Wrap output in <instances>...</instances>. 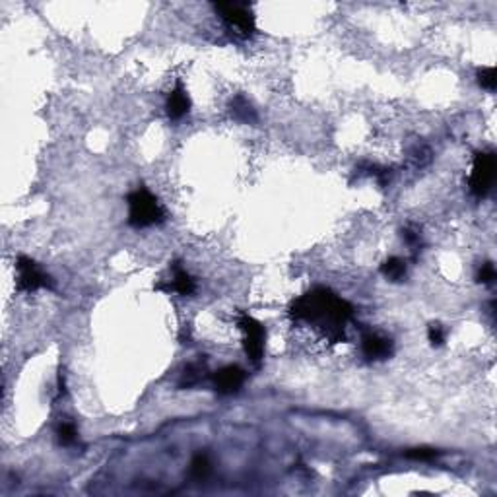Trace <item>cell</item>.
Wrapping results in <instances>:
<instances>
[{
    "instance_id": "6da1fadb",
    "label": "cell",
    "mask_w": 497,
    "mask_h": 497,
    "mask_svg": "<svg viewBox=\"0 0 497 497\" xmlns=\"http://www.w3.org/2000/svg\"><path fill=\"white\" fill-rule=\"evenodd\" d=\"M290 313L295 320H305L315 327L325 328L330 338H340L346 323L354 317V309L348 301L327 288H315L295 299Z\"/></svg>"
},
{
    "instance_id": "7a4b0ae2",
    "label": "cell",
    "mask_w": 497,
    "mask_h": 497,
    "mask_svg": "<svg viewBox=\"0 0 497 497\" xmlns=\"http://www.w3.org/2000/svg\"><path fill=\"white\" fill-rule=\"evenodd\" d=\"M128 224L136 229L152 228L165 220V212L146 187H138L128 194Z\"/></svg>"
},
{
    "instance_id": "3957f363",
    "label": "cell",
    "mask_w": 497,
    "mask_h": 497,
    "mask_svg": "<svg viewBox=\"0 0 497 497\" xmlns=\"http://www.w3.org/2000/svg\"><path fill=\"white\" fill-rule=\"evenodd\" d=\"M237 325L243 333V348L247 354L248 362L253 363L255 367H261L264 357V342H266V330L264 327L251 317L248 313H239L237 317Z\"/></svg>"
},
{
    "instance_id": "277c9868",
    "label": "cell",
    "mask_w": 497,
    "mask_h": 497,
    "mask_svg": "<svg viewBox=\"0 0 497 497\" xmlns=\"http://www.w3.org/2000/svg\"><path fill=\"white\" fill-rule=\"evenodd\" d=\"M497 171V159L493 152H478L472 162V171H470L469 187L470 192L482 199L493 187Z\"/></svg>"
},
{
    "instance_id": "5b68a950",
    "label": "cell",
    "mask_w": 497,
    "mask_h": 497,
    "mask_svg": "<svg viewBox=\"0 0 497 497\" xmlns=\"http://www.w3.org/2000/svg\"><path fill=\"white\" fill-rule=\"evenodd\" d=\"M216 12L221 16L234 33L241 37H248L255 33V14L247 4H237V2H228V4H216Z\"/></svg>"
},
{
    "instance_id": "8992f818",
    "label": "cell",
    "mask_w": 497,
    "mask_h": 497,
    "mask_svg": "<svg viewBox=\"0 0 497 497\" xmlns=\"http://www.w3.org/2000/svg\"><path fill=\"white\" fill-rule=\"evenodd\" d=\"M16 272H18V290L21 291L53 290V286H55L49 274L29 256H18Z\"/></svg>"
},
{
    "instance_id": "52a82bcc",
    "label": "cell",
    "mask_w": 497,
    "mask_h": 497,
    "mask_svg": "<svg viewBox=\"0 0 497 497\" xmlns=\"http://www.w3.org/2000/svg\"><path fill=\"white\" fill-rule=\"evenodd\" d=\"M362 354L370 362H383L394 354V344L379 333H365L362 336Z\"/></svg>"
},
{
    "instance_id": "ba28073f",
    "label": "cell",
    "mask_w": 497,
    "mask_h": 497,
    "mask_svg": "<svg viewBox=\"0 0 497 497\" xmlns=\"http://www.w3.org/2000/svg\"><path fill=\"white\" fill-rule=\"evenodd\" d=\"M245 379H247V375H245V371L241 367L226 365V367H221L220 371L214 373V387L220 394H234V392L241 389Z\"/></svg>"
},
{
    "instance_id": "9c48e42d",
    "label": "cell",
    "mask_w": 497,
    "mask_h": 497,
    "mask_svg": "<svg viewBox=\"0 0 497 497\" xmlns=\"http://www.w3.org/2000/svg\"><path fill=\"white\" fill-rule=\"evenodd\" d=\"M165 109H167V117H169L171 121H179V119H183L191 111V98H189V93H187L185 85H183L181 80H177L175 88L167 95Z\"/></svg>"
},
{
    "instance_id": "30bf717a",
    "label": "cell",
    "mask_w": 497,
    "mask_h": 497,
    "mask_svg": "<svg viewBox=\"0 0 497 497\" xmlns=\"http://www.w3.org/2000/svg\"><path fill=\"white\" fill-rule=\"evenodd\" d=\"M171 272H173V280H171V284L167 286L165 290L177 291L181 295H192V293L197 291V282H194V278L187 272V268L183 264L173 263Z\"/></svg>"
},
{
    "instance_id": "8fae6325",
    "label": "cell",
    "mask_w": 497,
    "mask_h": 497,
    "mask_svg": "<svg viewBox=\"0 0 497 497\" xmlns=\"http://www.w3.org/2000/svg\"><path fill=\"white\" fill-rule=\"evenodd\" d=\"M231 113H234V117L237 119V121L241 122H255L256 121V113L255 109H253V105L248 103L243 95H237V98H234V101H231Z\"/></svg>"
},
{
    "instance_id": "7c38bea8",
    "label": "cell",
    "mask_w": 497,
    "mask_h": 497,
    "mask_svg": "<svg viewBox=\"0 0 497 497\" xmlns=\"http://www.w3.org/2000/svg\"><path fill=\"white\" fill-rule=\"evenodd\" d=\"M381 274L392 280V282H398V280H402L406 276V263L398 256H391L381 264Z\"/></svg>"
},
{
    "instance_id": "4fadbf2b",
    "label": "cell",
    "mask_w": 497,
    "mask_h": 497,
    "mask_svg": "<svg viewBox=\"0 0 497 497\" xmlns=\"http://www.w3.org/2000/svg\"><path fill=\"white\" fill-rule=\"evenodd\" d=\"M58 443L68 447V445H74L78 441V431H76V426L72 422H63L57 429Z\"/></svg>"
},
{
    "instance_id": "5bb4252c",
    "label": "cell",
    "mask_w": 497,
    "mask_h": 497,
    "mask_svg": "<svg viewBox=\"0 0 497 497\" xmlns=\"http://www.w3.org/2000/svg\"><path fill=\"white\" fill-rule=\"evenodd\" d=\"M210 461H208L206 455H197L194 459H192L191 462V474L192 478H197V480H204V478L210 474Z\"/></svg>"
},
{
    "instance_id": "9a60e30c",
    "label": "cell",
    "mask_w": 497,
    "mask_h": 497,
    "mask_svg": "<svg viewBox=\"0 0 497 497\" xmlns=\"http://www.w3.org/2000/svg\"><path fill=\"white\" fill-rule=\"evenodd\" d=\"M478 84L482 85V88H486V90L493 92V90H496V85H497L496 68H491V66L480 68V70H478Z\"/></svg>"
},
{
    "instance_id": "2e32d148",
    "label": "cell",
    "mask_w": 497,
    "mask_h": 497,
    "mask_svg": "<svg viewBox=\"0 0 497 497\" xmlns=\"http://www.w3.org/2000/svg\"><path fill=\"white\" fill-rule=\"evenodd\" d=\"M406 456L408 459H412V461H434V459H437L439 456V451H435V449L431 447H416V449H410L408 453H406Z\"/></svg>"
},
{
    "instance_id": "e0dca14e",
    "label": "cell",
    "mask_w": 497,
    "mask_h": 497,
    "mask_svg": "<svg viewBox=\"0 0 497 497\" xmlns=\"http://www.w3.org/2000/svg\"><path fill=\"white\" fill-rule=\"evenodd\" d=\"M496 278H497L496 266H493L491 263H483L482 266H480V270H478V282H480V284L491 286L493 282H496Z\"/></svg>"
},
{
    "instance_id": "ac0fdd59",
    "label": "cell",
    "mask_w": 497,
    "mask_h": 497,
    "mask_svg": "<svg viewBox=\"0 0 497 497\" xmlns=\"http://www.w3.org/2000/svg\"><path fill=\"white\" fill-rule=\"evenodd\" d=\"M427 338L431 342V346H443L445 342V328L441 327L439 323H431L427 328Z\"/></svg>"
},
{
    "instance_id": "d6986e66",
    "label": "cell",
    "mask_w": 497,
    "mask_h": 497,
    "mask_svg": "<svg viewBox=\"0 0 497 497\" xmlns=\"http://www.w3.org/2000/svg\"><path fill=\"white\" fill-rule=\"evenodd\" d=\"M402 237H404V241L410 245V247L414 248V251H419V234L416 231V229L412 228H406L404 231H402Z\"/></svg>"
}]
</instances>
